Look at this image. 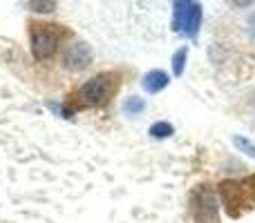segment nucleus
<instances>
[{"instance_id":"1","label":"nucleus","mask_w":255,"mask_h":223,"mask_svg":"<svg viewBox=\"0 0 255 223\" xmlns=\"http://www.w3.org/2000/svg\"><path fill=\"white\" fill-rule=\"evenodd\" d=\"M220 197L224 201V208L233 219L255 206V176L244 181H222L220 183Z\"/></svg>"},{"instance_id":"2","label":"nucleus","mask_w":255,"mask_h":223,"mask_svg":"<svg viewBox=\"0 0 255 223\" xmlns=\"http://www.w3.org/2000/svg\"><path fill=\"white\" fill-rule=\"evenodd\" d=\"M188 210L195 223H217L220 203H217V194L213 190V185L208 183L195 185L188 197Z\"/></svg>"},{"instance_id":"3","label":"nucleus","mask_w":255,"mask_h":223,"mask_svg":"<svg viewBox=\"0 0 255 223\" xmlns=\"http://www.w3.org/2000/svg\"><path fill=\"white\" fill-rule=\"evenodd\" d=\"M202 4L190 0H175L172 2V29L186 38H195L202 27Z\"/></svg>"},{"instance_id":"4","label":"nucleus","mask_w":255,"mask_h":223,"mask_svg":"<svg viewBox=\"0 0 255 223\" xmlns=\"http://www.w3.org/2000/svg\"><path fill=\"white\" fill-rule=\"evenodd\" d=\"M63 38V29L58 25H31V54L36 61H47L56 54Z\"/></svg>"},{"instance_id":"5","label":"nucleus","mask_w":255,"mask_h":223,"mask_svg":"<svg viewBox=\"0 0 255 223\" xmlns=\"http://www.w3.org/2000/svg\"><path fill=\"white\" fill-rule=\"evenodd\" d=\"M115 76L112 74H97L90 80H85L79 87V98L90 107L106 105L110 101L112 92H115Z\"/></svg>"},{"instance_id":"6","label":"nucleus","mask_w":255,"mask_h":223,"mask_svg":"<svg viewBox=\"0 0 255 223\" xmlns=\"http://www.w3.org/2000/svg\"><path fill=\"white\" fill-rule=\"evenodd\" d=\"M92 63V47L88 43H72L63 54V65L70 72H81Z\"/></svg>"},{"instance_id":"7","label":"nucleus","mask_w":255,"mask_h":223,"mask_svg":"<svg viewBox=\"0 0 255 223\" xmlns=\"http://www.w3.org/2000/svg\"><path fill=\"white\" fill-rule=\"evenodd\" d=\"M168 83H170V76H168L163 70L148 72V74L143 76V80H141V85H143V89L148 94H159L161 89L168 87Z\"/></svg>"},{"instance_id":"8","label":"nucleus","mask_w":255,"mask_h":223,"mask_svg":"<svg viewBox=\"0 0 255 223\" xmlns=\"http://www.w3.org/2000/svg\"><path fill=\"white\" fill-rule=\"evenodd\" d=\"M148 134L152 136V139H168V136L175 134V127H172L168 121H157V123L150 125Z\"/></svg>"},{"instance_id":"9","label":"nucleus","mask_w":255,"mask_h":223,"mask_svg":"<svg viewBox=\"0 0 255 223\" xmlns=\"http://www.w3.org/2000/svg\"><path fill=\"white\" fill-rule=\"evenodd\" d=\"M121 110H124L126 116H136V114H141L145 110V101L139 98V96H130V98H126V103H124Z\"/></svg>"},{"instance_id":"10","label":"nucleus","mask_w":255,"mask_h":223,"mask_svg":"<svg viewBox=\"0 0 255 223\" xmlns=\"http://www.w3.org/2000/svg\"><path fill=\"white\" fill-rule=\"evenodd\" d=\"M186 58H188V47H179L175 54H172V74H175V76L184 74Z\"/></svg>"},{"instance_id":"11","label":"nucleus","mask_w":255,"mask_h":223,"mask_svg":"<svg viewBox=\"0 0 255 223\" xmlns=\"http://www.w3.org/2000/svg\"><path fill=\"white\" fill-rule=\"evenodd\" d=\"M233 143H235V148H238V149H242L244 154H249L251 158H255V145H253L249 139H242V136H235Z\"/></svg>"},{"instance_id":"12","label":"nucleus","mask_w":255,"mask_h":223,"mask_svg":"<svg viewBox=\"0 0 255 223\" xmlns=\"http://www.w3.org/2000/svg\"><path fill=\"white\" fill-rule=\"evenodd\" d=\"M27 7L29 9H34V11H40V13H49V11H54L56 9V2H27Z\"/></svg>"}]
</instances>
